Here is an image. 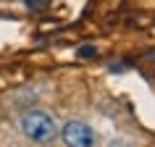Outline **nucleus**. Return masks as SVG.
Here are the masks:
<instances>
[{
  "instance_id": "obj_4",
  "label": "nucleus",
  "mask_w": 155,
  "mask_h": 147,
  "mask_svg": "<svg viewBox=\"0 0 155 147\" xmlns=\"http://www.w3.org/2000/svg\"><path fill=\"white\" fill-rule=\"evenodd\" d=\"M50 3H53V0H24V5L29 11H45Z\"/></svg>"
},
{
  "instance_id": "obj_1",
  "label": "nucleus",
  "mask_w": 155,
  "mask_h": 147,
  "mask_svg": "<svg viewBox=\"0 0 155 147\" xmlns=\"http://www.w3.org/2000/svg\"><path fill=\"white\" fill-rule=\"evenodd\" d=\"M18 129H21V134L29 142H34V145H40V147L53 145L58 139V134H61L55 118L48 110H24V113L18 116Z\"/></svg>"
},
{
  "instance_id": "obj_2",
  "label": "nucleus",
  "mask_w": 155,
  "mask_h": 147,
  "mask_svg": "<svg viewBox=\"0 0 155 147\" xmlns=\"http://www.w3.org/2000/svg\"><path fill=\"white\" fill-rule=\"evenodd\" d=\"M58 137L63 139L66 147H95V131L84 121H68Z\"/></svg>"
},
{
  "instance_id": "obj_3",
  "label": "nucleus",
  "mask_w": 155,
  "mask_h": 147,
  "mask_svg": "<svg viewBox=\"0 0 155 147\" xmlns=\"http://www.w3.org/2000/svg\"><path fill=\"white\" fill-rule=\"evenodd\" d=\"M76 55L82 58V60H92V58H97V47L95 45H82V47L76 50Z\"/></svg>"
}]
</instances>
